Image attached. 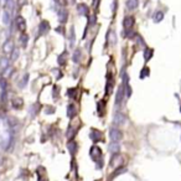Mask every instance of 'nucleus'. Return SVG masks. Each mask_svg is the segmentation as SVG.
Listing matches in <instances>:
<instances>
[{"mask_svg": "<svg viewBox=\"0 0 181 181\" xmlns=\"http://www.w3.org/2000/svg\"><path fill=\"white\" fill-rule=\"evenodd\" d=\"M109 138H110L112 142H120L122 138H123V133L118 128H112L109 130Z\"/></svg>", "mask_w": 181, "mask_h": 181, "instance_id": "obj_1", "label": "nucleus"}, {"mask_svg": "<svg viewBox=\"0 0 181 181\" xmlns=\"http://www.w3.org/2000/svg\"><path fill=\"white\" fill-rule=\"evenodd\" d=\"M113 123L117 125V127H122L127 123V117L125 114H123L122 112H118L115 113V115L113 117Z\"/></svg>", "mask_w": 181, "mask_h": 181, "instance_id": "obj_2", "label": "nucleus"}, {"mask_svg": "<svg viewBox=\"0 0 181 181\" xmlns=\"http://www.w3.org/2000/svg\"><path fill=\"white\" fill-rule=\"evenodd\" d=\"M90 158H92V160L98 161V158H102V150H100V148H98L97 145H93L90 150Z\"/></svg>", "mask_w": 181, "mask_h": 181, "instance_id": "obj_3", "label": "nucleus"}, {"mask_svg": "<svg viewBox=\"0 0 181 181\" xmlns=\"http://www.w3.org/2000/svg\"><path fill=\"white\" fill-rule=\"evenodd\" d=\"M57 17H58V21H60L61 24H65V22L68 20V11H67L65 7L58 9V11H57Z\"/></svg>", "mask_w": 181, "mask_h": 181, "instance_id": "obj_4", "label": "nucleus"}, {"mask_svg": "<svg viewBox=\"0 0 181 181\" xmlns=\"http://www.w3.org/2000/svg\"><path fill=\"white\" fill-rule=\"evenodd\" d=\"M15 24H16L17 30H20L21 32H24V31L26 30V21H25V19H24L21 15H17V16H16Z\"/></svg>", "mask_w": 181, "mask_h": 181, "instance_id": "obj_5", "label": "nucleus"}, {"mask_svg": "<svg viewBox=\"0 0 181 181\" xmlns=\"http://www.w3.org/2000/svg\"><path fill=\"white\" fill-rule=\"evenodd\" d=\"M49 30H50V24L47 22V21H41L40 22V25H39V36H41V35H45V34H47L49 32Z\"/></svg>", "mask_w": 181, "mask_h": 181, "instance_id": "obj_6", "label": "nucleus"}, {"mask_svg": "<svg viewBox=\"0 0 181 181\" xmlns=\"http://www.w3.org/2000/svg\"><path fill=\"white\" fill-rule=\"evenodd\" d=\"M124 93H125V90H124V86H120V87L118 88L117 95H115V104H117V105H120V104H122L123 98H124Z\"/></svg>", "mask_w": 181, "mask_h": 181, "instance_id": "obj_7", "label": "nucleus"}, {"mask_svg": "<svg viewBox=\"0 0 181 181\" xmlns=\"http://www.w3.org/2000/svg\"><path fill=\"white\" fill-rule=\"evenodd\" d=\"M14 44H12V41H10V40H7L5 44H4V46H2V51H4V53L5 55H11V52L14 51Z\"/></svg>", "mask_w": 181, "mask_h": 181, "instance_id": "obj_8", "label": "nucleus"}, {"mask_svg": "<svg viewBox=\"0 0 181 181\" xmlns=\"http://www.w3.org/2000/svg\"><path fill=\"white\" fill-rule=\"evenodd\" d=\"M77 115V108H76V105L75 104H68L67 105V117L70 118V119H73Z\"/></svg>", "mask_w": 181, "mask_h": 181, "instance_id": "obj_9", "label": "nucleus"}, {"mask_svg": "<svg viewBox=\"0 0 181 181\" xmlns=\"http://www.w3.org/2000/svg\"><path fill=\"white\" fill-rule=\"evenodd\" d=\"M108 150L113 154H119L120 151V144L119 142H112L109 145H108Z\"/></svg>", "mask_w": 181, "mask_h": 181, "instance_id": "obj_10", "label": "nucleus"}, {"mask_svg": "<svg viewBox=\"0 0 181 181\" xmlns=\"http://www.w3.org/2000/svg\"><path fill=\"white\" fill-rule=\"evenodd\" d=\"M134 22H135V20H134L133 16H125V19H124V21H123V25H124L125 30H130V29L133 27Z\"/></svg>", "mask_w": 181, "mask_h": 181, "instance_id": "obj_11", "label": "nucleus"}, {"mask_svg": "<svg viewBox=\"0 0 181 181\" xmlns=\"http://www.w3.org/2000/svg\"><path fill=\"white\" fill-rule=\"evenodd\" d=\"M113 86H114V81L112 78V75H109V77L107 76V86H105V94H110L113 90Z\"/></svg>", "mask_w": 181, "mask_h": 181, "instance_id": "obj_12", "label": "nucleus"}, {"mask_svg": "<svg viewBox=\"0 0 181 181\" xmlns=\"http://www.w3.org/2000/svg\"><path fill=\"white\" fill-rule=\"evenodd\" d=\"M90 139H92L94 143H98L99 140H102V139H103V134H102L99 130L93 129V130H92V133H90Z\"/></svg>", "mask_w": 181, "mask_h": 181, "instance_id": "obj_13", "label": "nucleus"}, {"mask_svg": "<svg viewBox=\"0 0 181 181\" xmlns=\"http://www.w3.org/2000/svg\"><path fill=\"white\" fill-rule=\"evenodd\" d=\"M77 12L82 16H88V6L86 4H78L77 5Z\"/></svg>", "mask_w": 181, "mask_h": 181, "instance_id": "obj_14", "label": "nucleus"}, {"mask_svg": "<svg viewBox=\"0 0 181 181\" xmlns=\"http://www.w3.org/2000/svg\"><path fill=\"white\" fill-rule=\"evenodd\" d=\"M67 149H68V151H70L72 155H75V154L77 153L78 145H77L76 142H68V143H67Z\"/></svg>", "mask_w": 181, "mask_h": 181, "instance_id": "obj_15", "label": "nucleus"}, {"mask_svg": "<svg viewBox=\"0 0 181 181\" xmlns=\"http://www.w3.org/2000/svg\"><path fill=\"white\" fill-rule=\"evenodd\" d=\"M9 65H10V60L7 57H1L0 58V70L1 71H5L7 67H10Z\"/></svg>", "mask_w": 181, "mask_h": 181, "instance_id": "obj_16", "label": "nucleus"}, {"mask_svg": "<svg viewBox=\"0 0 181 181\" xmlns=\"http://www.w3.org/2000/svg\"><path fill=\"white\" fill-rule=\"evenodd\" d=\"M10 22H11V14H10V11H4L2 12V24L4 25H10Z\"/></svg>", "mask_w": 181, "mask_h": 181, "instance_id": "obj_17", "label": "nucleus"}, {"mask_svg": "<svg viewBox=\"0 0 181 181\" xmlns=\"http://www.w3.org/2000/svg\"><path fill=\"white\" fill-rule=\"evenodd\" d=\"M57 62H58V65H60V66H65V65H66V62H67V52H62V53L58 56Z\"/></svg>", "mask_w": 181, "mask_h": 181, "instance_id": "obj_18", "label": "nucleus"}, {"mask_svg": "<svg viewBox=\"0 0 181 181\" xmlns=\"http://www.w3.org/2000/svg\"><path fill=\"white\" fill-rule=\"evenodd\" d=\"M139 5V0H127V7L129 10H134L137 9Z\"/></svg>", "mask_w": 181, "mask_h": 181, "instance_id": "obj_19", "label": "nucleus"}, {"mask_svg": "<svg viewBox=\"0 0 181 181\" xmlns=\"http://www.w3.org/2000/svg\"><path fill=\"white\" fill-rule=\"evenodd\" d=\"M163 19H164V12L163 11H156L155 14H154V16H153V20H154V22H160V21H163Z\"/></svg>", "mask_w": 181, "mask_h": 181, "instance_id": "obj_20", "label": "nucleus"}, {"mask_svg": "<svg viewBox=\"0 0 181 181\" xmlns=\"http://www.w3.org/2000/svg\"><path fill=\"white\" fill-rule=\"evenodd\" d=\"M75 41H76V32H75V27H71V29H70V46H71V47H73Z\"/></svg>", "mask_w": 181, "mask_h": 181, "instance_id": "obj_21", "label": "nucleus"}, {"mask_svg": "<svg viewBox=\"0 0 181 181\" xmlns=\"http://www.w3.org/2000/svg\"><path fill=\"white\" fill-rule=\"evenodd\" d=\"M153 55H154V50H151V49H145L144 50V60L145 61H149L153 57Z\"/></svg>", "mask_w": 181, "mask_h": 181, "instance_id": "obj_22", "label": "nucleus"}, {"mask_svg": "<svg viewBox=\"0 0 181 181\" xmlns=\"http://www.w3.org/2000/svg\"><path fill=\"white\" fill-rule=\"evenodd\" d=\"M81 56H82L81 50H80V49L75 50V52H73V57H72L73 62H75V63H78V62H80V60H81Z\"/></svg>", "mask_w": 181, "mask_h": 181, "instance_id": "obj_23", "label": "nucleus"}, {"mask_svg": "<svg viewBox=\"0 0 181 181\" xmlns=\"http://www.w3.org/2000/svg\"><path fill=\"white\" fill-rule=\"evenodd\" d=\"M22 99L21 98H15L14 100H12V107L15 108V109H19V108H21L22 107Z\"/></svg>", "mask_w": 181, "mask_h": 181, "instance_id": "obj_24", "label": "nucleus"}, {"mask_svg": "<svg viewBox=\"0 0 181 181\" xmlns=\"http://www.w3.org/2000/svg\"><path fill=\"white\" fill-rule=\"evenodd\" d=\"M77 92H78L77 88H70V90H67V97L75 99V98H77Z\"/></svg>", "mask_w": 181, "mask_h": 181, "instance_id": "obj_25", "label": "nucleus"}, {"mask_svg": "<svg viewBox=\"0 0 181 181\" xmlns=\"http://www.w3.org/2000/svg\"><path fill=\"white\" fill-rule=\"evenodd\" d=\"M19 55H20V51H19V49H14V51L11 52V57H10V61H11V62L16 61V60H17V57H19Z\"/></svg>", "mask_w": 181, "mask_h": 181, "instance_id": "obj_26", "label": "nucleus"}, {"mask_svg": "<svg viewBox=\"0 0 181 181\" xmlns=\"http://www.w3.org/2000/svg\"><path fill=\"white\" fill-rule=\"evenodd\" d=\"M149 73H150V70H149L148 67H144V68L142 70V72H140V78L143 80V78L148 77V76H149Z\"/></svg>", "mask_w": 181, "mask_h": 181, "instance_id": "obj_27", "label": "nucleus"}, {"mask_svg": "<svg viewBox=\"0 0 181 181\" xmlns=\"http://www.w3.org/2000/svg\"><path fill=\"white\" fill-rule=\"evenodd\" d=\"M75 134H76V129L70 128V129L67 130V138H68V139H72V138L75 137Z\"/></svg>", "mask_w": 181, "mask_h": 181, "instance_id": "obj_28", "label": "nucleus"}, {"mask_svg": "<svg viewBox=\"0 0 181 181\" xmlns=\"http://www.w3.org/2000/svg\"><path fill=\"white\" fill-rule=\"evenodd\" d=\"M27 81H29V75L26 73L25 76H24V78H22V81L20 82V87L22 88V87H25L26 86V83H27Z\"/></svg>", "mask_w": 181, "mask_h": 181, "instance_id": "obj_29", "label": "nucleus"}, {"mask_svg": "<svg viewBox=\"0 0 181 181\" xmlns=\"http://www.w3.org/2000/svg\"><path fill=\"white\" fill-rule=\"evenodd\" d=\"M103 109H104V100H100L98 103V110H99V114L100 115L103 114Z\"/></svg>", "mask_w": 181, "mask_h": 181, "instance_id": "obj_30", "label": "nucleus"}, {"mask_svg": "<svg viewBox=\"0 0 181 181\" xmlns=\"http://www.w3.org/2000/svg\"><path fill=\"white\" fill-rule=\"evenodd\" d=\"M0 87H1V90H2V92H6L7 85H6V81H5V80H0Z\"/></svg>", "mask_w": 181, "mask_h": 181, "instance_id": "obj_31", "label": "nucleus"}, {"mask_svg": "<svg viewBox=\"0 0 181 181\" xmlns=\"http://www.w3.org/2000/svg\"><path fill=\"white\" fill-rule=\"evenodd\" d=\"M124 171H127V169H125V168H119V169H117V170H115V173H114V175H113V176L120 175V174H123Z\"/></svg>", "mask_w": 181, "mask_h": 181, "instance_id": "obj_32", "label": "nucleus"}, {"mask_svg": "<svg viewBox=\"0 0 181 181\" xmlns=\"http://www.w3.org/2000/svg\"><path fill=\"white\" fill-rule=\"evenodd\" d=\"M6 6L9 7V10H10V12L14 10V0H7V2H6Z\"/></svg>", "mask_w": 181, "mask_h": 181, "instance_id": "obj_33", "label": "nucleus"}, {"mask_svg": "<svg viewBox=\"0 0 181 181\" xmlns=\"http://www.w3.org/2000/svg\"><path fill=\"white\" fill-rule=\"evenodd\" d=\"M110 42H112V45H115V32L114 31H110Z\"/></svg>", "mask_w": 181, "mask_h": 181, "instance_id": "obj_34", "label": "nucleus"}, {"mask_svg": "<svg viewBox=\"0 0 181 181\" xmlns=\"http://www.w3.org/2000/svg\"><path fill=\"white\" fill-rule=\"evenodd\" d=\"M27 39H29V37H27L26 35H22V36H21V39H20V40H21V44H22V46H24V47L26 46V42H27Z\"/></svg>", "mask_w": 181, "mask_h": 181, "instance_id": "obj_35", "label": "nucleus"}, {"mask_svg": "<svg viewBox=\"0 0 181 181\" xmlns=\"http://www.w3.org/2000/svg\"><path fill=\"white\" fill-rule=\"evenodd\" d=\"M11 72H12V68H11V67H7V68L4 71V77L10 76V75H11Z\"/></svg>", "mask_w": 181, "mask_h": 181, "instance_id": "obj_36", "label": "nucleus"}, {"mask_svg": "<svg viewBox=\"0 0 181 181\" xmlns=\"http://www.w3.org/2000/svg\"><path fill=\"white\" fill-rule=\"evenodd\" d=\"M45 112H46V114H52V113H55V108L53 107H47L45 109Z\"/></svg>", "mask_w": 181, "mask_h": 181, "instance_id": "obj_37", "label": "nucleus"}, {"mask_svg": "<svg viewBox=\"0 0 181 181\" xmlns=\"http://www.w3.org/2000/svg\"><path fill=\"white\" fill-rule=\"evenodd\" d=\"M36 113H37V110H36V105H32V107H31V117H35Z\"/></svg>", "mask_w": 181, "mask_h": 181, "instance_id": "obj_38", "label": "nucleus"}, {"mask_svg": "<svg viewBox=\"0 0 181 181\" xmlns=\"http://www.w3.org/2000/svg\"><path fill=\"white\" fill-rule=\"evenodd\" d=\"M95 17H97V16H95V14H94V15H92V16L90 17V25H93V24L95 22Z\"/></svg>", "mask_w": 181, "mask_h": 181, "instance_id": "obj_39", "label": "nucleus"}, {"mask_svg": "<svg viewBox=\"0 0 181 181\" xmlns=\"http://www.w3.org/2000/svg\"><path fill=\"white\" fill-rule=\"evenodd\" d=\"M17 4H19V6H21V5L26 4V0H17Z\"/></svg>", "mask_w": 181, "mask_h": 181, "instance_id": "obj_40", "label": "nucleus"}, {"mask_svg": "<svg viewBox=\"0 0 181 181\" xmlns=\"http://www.w3.org/2000/svg\"><path fill=\"white\" fill-rule=\"evenodd\" d=\"M56 31H57V32H60V34H63V29H62V26L57 27V29H56Z\"/></svg>", "mask_w": 181, "mask_h": 181, "instance_id": "obj_41", "label": "nucleus"}, {"mask_svg": "<svg viewBox=\"0 0 181 181\" xmlns=\"http://www.w3.org/2000/svg\"><path fill=\"white\" fill-rule=\"evenodd\" d=\"M6 2H7V0H0V5H1V6H5Z\"/></svg>", "mask_w": 181, "mask_h": 181, "instance_id": "obj_42", "label": "nucleus"}, {"mask_svg": "<svg viewBox=\"0 0 181 181\" xmlns=\"http://www.w3.org/2000/svg\"><path fill=\"white\" fill-rule=\"evenodd\" d=\"M99 0H93V7L94 9H97V2H98Z\"/></svg>", "mask_w": 181, "mask_h": 181, "instance_id": "obj_43", "label": "nucleus"}, {"mask_svg": "<svg viewBox=\"0 0 181 181\" xmlns=\"http://www.w3.org/2000/svg\"><path fill=\"white\" fill-rule=\"evenodd\" d=\"M75 1H76V0H70V2H71V4H73Z\"/></svg>", "mask_w": 181, "mask_h": 181, "instance_id": "obj_44", "label": "nucleus"}, {"mask_svg": "<svg viewBox=\"0 0 181 181\" xmlns=\"http://www.w3.org/2000/svg\"><path fill=\"white\" fill-rule=\"evenodd\" d=\"M180 110H181V108H180Z\"/></svg>", "mask_w": 181, "mask_h": 181, "instance_id": "obj_45", "label": "nucleus"}]
</instances>
